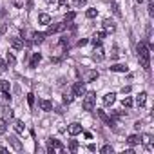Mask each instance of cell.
<instances>
[{
	"label": "cell",
	"mask_w": 154,
	"mask_h": 154,
	"mask_svg": "<svg viewBox=\"0 0 154 154\" xmlns=\"http://www.w3.org/2000/svg\"><path fill=\"white\" fill-rule=\"evenodd\" d=\"M138 60H140V65H141L145 71L150 69V49H149L143 42L138 44Z\"/></svg>",
	"instance_id": "obj_1"
},
{
	"label": "cell",
	"mask_w": 154,
	"mask_h": 154,
	"mask_svg": "<svg viewBox=\"0 0 154 154\" xmlns=\"http://www.w3.org/2000/svg\"><path fill=\"white\" fill-rule=\"evenodd\" d=\"M94 105H96V93H89L85 96V100H84V109L85 111H93Z\"/></svg>",
	"instance_id": "obj_2"
},
{
	"label": "cell",
	"mask_w": 154,
	"mask_h": 154,
	"mask_svg": "<svg viewBox=\"0 0 154 154\" xmlns=\"http://www.w3.org/2000/svg\"><path fill=\"white\" fill-rule=\"evenodd\" d=\"M63 150V145L58 141V140H54V138H49V145H47V152L49 154H54V150Z\"/></svg>",
	"instance_id": "obj_3"
},
{
	"label": "cell",
	"mask_w": 154,
	"mask_h": 154,
	"mask_svg": "<svg viewBox=\"0 0 154 154\" xmlns=\"http://www.w3.org/2000/svg\"><path fill=\"white\" fill-rule=\"evenodd\" d=\"M72 94L74 96H84L85 94V84L84 82H76L72 85Z\"/></svg>",
	"instance_id": "obj_4"
},
{
	"label": "cell",
	"mask_w": 154,
	"mask_h": 154,
	"mask_svg": "<svg viewBox=\"0 0 154 154\" xmlns=\"http://www.w3.org/2000/svg\"><path fill=\"white\" fill-rule=\"evenodd\" d=\"M9 44H11V47H13V49H17V51L24 49V42H22L18 36H9Z\"/></svg>",
	"instance_id": "obj_5"
},
{
	"label": "cell",
	"mask_w": 154,
	"mask_h": 154,
	"mask_svg": "<svg viewBox=\"0 0 154 154\" xmlns=\"http://www.w3.org/2000/svg\"><path fill=\"white\" fill-rule=\"evenodd\" d=\"M9 145H11V147H13L15 150H18V152H20V150L24 149V145L20 143V140H18L17 136H9Z\"/></svg>",
	"instance_id": "obj_6"
},
{
	"label": "cell",
	"mask_w": 154,
	"mask_h": 154,
	"mask_svg": "<svg viewBox=\"0 0 154 154\" xmlns=\"http://www.w3.org/2000/svg\"><path fill=\"white\" fill-rule=\"evenodd\" d=\"M65 27H67V24H54V26H49V29H47V33H45V35L58 33V31H62V29H65Z\"/></svg>",
	"instance_id": "obj_7"
},
{
	"label": "cell",
	"mask_w": 154,
	"mask_h": 154,
	"mask_svg": "<svg viewBox=\"0 0 154 154\" xmlns=\"http://www.w3.org/2000/svg\"><path fill=\"white\" fill-rule=\"evenodd\" d=\"M82 132V125L80 123H71L69 125V134L71 136H76V134H80Z\"/></svg>",
	"instance_id": "obj_8"
},
{
	"label": "cell",
	"mask_w": 154,
	"mask_h": 154,
	"mask_svg": "<svg viewBox=\"0 0 154 154\" xmlns=\"http://www.w3.org/2000/svg\"><path fill=\"white\" fill-rule=\"evenodd\" d=\"M93 53H94V54H93V58H94V60H98V62H100V60H103V56H105V54H103V49L100 47V44L94 47V51H93Z\"/></svg>",
	"instance_id": "obj_9"
},
{
	"label": "cell",
	"mask_w": 154,
	"mask_h": 154,
	"mask_svg": "<svg viewBox=\"0 0 154 154\" xmlns=\"http://www.w3.org/2000/svg\"><path fill=\"white\" fill-rule=\"evenodd\" d=\"M116 102V93H107L105 96H103V103L105 105H112Z\"/></svg>",
	"instance_id": "obj_10"
},
{
	"label": "cell",
	"mask_w": 154,
	"mask_h": 154,
	"mask_svg": "<svg viewBox=\"0 0 154 154\" xmlns=\"http://www.w3.org/2000/svg\"><path fill=\"white\" fill-rule=\"evenodd\" d=\"M38 105H40L42 111H51V109H53V103H51L49 100H44V98L38 100Z\"/></svg>",
	"instance_id": "obj_11"
},
{
	"label": "cell",
	"mask_w": 154,
	"mask_h": 154,
	"mask_svg": "<svg viewBox=\"0 0 154 154\" xmlns=\"http://www.w3.org/2000/svg\"><path fill=\"white\" fill-rule=\"evenodd\" d=\"M127 143L132 145V147H134V145H140V143H141V136H138V134H131V136L127 138Z\"/></svg>",
	"instance_id": "obj_12"
},
{
	"label": "cell",
	"mask_w": 154,
	"mask_h": 154,
	"mask_svg": "<svg viewBox=\"0 0 154 154\" xmlns=\"http://www.w3.org/2000/svg\"><path fill=\"white\" fill-rule=\"evenodd\" d=\"M102 26H103V29H105V31H111V33L116 29V27H114V22H112V20H109V18H105V20L102 22Z\"/></svg>",
	"instance_id": "obj_13"
},
{
	"label": "cell",
	"mask_w": 154,
	"mask_h": 154,
	"mask_svg": "<svg viewBox=\"0 0 154 154\" xmlns=\"http://www.w3.org/2000/svg\"><path fill=\"white\" fill-rule=\"evenodd\" d=\"M40 60H42V54H40V53H35V54H33V58H31V63H29V67H31V69H35V67L40 63Z\"/></svg>",
	"instance_id": "obj_14"
},
{
	"label": "cell",
	"mask_w": 154,
	"mask_h": 154,
	"mask_svg": "<svg viewBox=\"0 0 154 154\" xmlns=\"http://www.w3.org/2000/svg\"><path fill=\"white\" fill-rule=\"evenodd\" d=\"M145 102H147V93H140V94L136 96V103H138V107H143Z\"/></svg>",
	"instance_id": "obj_15"
},
{
	"label": "cell",
	"mask_w": 154,
	"mask_h": 154,
	"mask_svg": "<svg viewBox=\"0 0 154 154\" xmlns=\"http://www.w3.org/2000/svg\"><path fill=\"white\" fill-rule=\"evenodd\" d=\"M111 71H114V72H127V65H123V63H114V65L111 67Z\"/></svg>",
	"instance_id": "obj_16"
},
{
	"label": "cell",
	"mask_w": 154,
	"mask_h": 154,
	"mask_svg": "<svg viewBox=\"0 0 154 154\" xmlns=\"http://www.w3.org/2000/svg\"><path fill=\"white\" fill-rule=\"evenodd\" d=\"M96 112H98V116H100V118H102V120H103L107 125H114V122H112V120H111V118H109V116L103 112V111H98V109H96Z\"/></svg>",
	"instance_id": "obj_17"
},
{
	"label": "cell",
	"mask_w": 154,
	"mask_h": 154,
	"mask_svg": "<svg viewBox=\"0 0 154 154\" xmlns=\"http://www.w3.org/2000/svg\"><path fill=\"white\" fill-rule=\"evenodd\" d=\"M38 22L44 24V26H47V24L51 22V17H49L47 13H42V15H38Z\"/></svg>",
	"instance_id": "obj_18"
},
{
	"label": "cell",
	"mask_w": 154,
	"mask_h": 154,
	"mask_svg": "<svg viewBox=\"0 0 154 154\" xmlns=\"http://www.w3.org/2000/svg\"><path fill=\"white\" fill-rule=\"evenodd\" d=\"M31 36H33V42H35V44H40V42H44L45 33H33Z\"/></svg>",
	"instance_id": "obj_19"
},
{
	"label": "cell",
	"mask_w": 154,
	"mask_h": 154,
	"mask_svg": "<svg viewBox=\"0 0 154 154\" xmlns=\"http://www.w3.org/2000/svg\"><path fill=\"white\" fill-rule=\"evenodd\" d=\"M9 91V82L8 80H0V93H8Z\"/></svg>",
	"instance_id": "obj_20"
},
{
	"label": "cell",
	"mask_w": 154,
	"mask_h": 154,
	"mask_svg": "<svg viewBox=\"0 0 154 154\" xmlns=\"http://www.w3.org/2000/svg\"><path fill=\"white\" fill-rule=\"evenodd\" d=\"M13 127H15V131H17L18 134H22V132H24V122H20V120H17Z\"/></svg>",
	"instance_id": "obj_21"
},
{
	"label": "cell",
	"mask_w": 154,
	"mask_h": 154,
	"mask_svg": "<svg viewBox=\"0 0 154 154\" xmlns=\"http://www.w3.org/2000/svg\"><path fill=\"white\" fill-rule=\"evenodd\" d=\"M6 60H8V63H9V65H15V63H17V58H15V54H13V53H8V54H6Z\"/></svg>",
	"instance_id": "obj_22"
},
{
	"label": "cell",
	"mask_w": 154,
	"mask_h": 154,
	"mask_svg": "<svg viewBox=\"0 0 154 154\" xmlns=\"http://www.w3.org/2000/svg\"><path fill=\"white\" fill-rule=\"evenodd\" d=\"M69 150H71V152H76V150H78V141H76V140H71V141H69Z\"/></svg>",
	"instance_id": "obj_23"
},
{
	"label": "cell",
	"mask_w": 154,
	"mask_h": 154,
	"mask_svg": "<svg viewBox=\"0 0 154 154\" xmlns=\"http://www.w3.org/2000/svg\"><path fill=\"white\" fill-rule=\"evenodd\" d=\"M87 18H96L98 17V9H87Z\"/></svg>",
	"instance_id": "obj_24"
},
{
	"label": "cell",
	"mask_w": 154,
	"mask_h": 154,
	"mask_svg": "<svg viewBox=\"0 0 154 154\" xmlns=\"http://www.w3.org/2000/svg\"><path fill=\"white\" fill-rule=\"evenodd\" d=\"M111 8H112V13H114L116 17H122V13H120V8H118V4H116V2H112V4H111Z\"/></svg>",
	"instance_id": "obj_25"
},
{
	"label": "cell",
	"mask_w": 154,
	"mask_h": 154,
	"mask_svg": "<svg viewBox=\"0 0 154 154\" xmlns=\"http://www.w3.org/2000/svg\"><path fill=\"white\" fill-rule=\"evenodd\" d=\"M11 118H13V111L6 107V109H4V120H11Z\"/></svg>",
	"instance_id": "obj_26"
},
{
	"label": "cell",
	"mask_w": 154,
	"mask_h": 154,
	"mask_svg": "<svg viewBox=\"0 0 154 154\" xmlns=\"http://www.w3.org/2000/svg\"><path fill=\"white\" fill-rule=\"evenodd\" d=\"M123 107H132V98L131 96H127V98H123Z\"/></svg>",
	"instance_id": "obj_27"
},
{
	"label": "cell",
	"mask_w": 154,
	"mask_h": 154,
	"mask_svg": "<svg viewBox=\"0 0 154 154\" xmlns=\"http://www.w3.org/2000/svg\"><path fill=\"white\" fill-rule=\"evenodd\" d=\"M100 152H102V154H109V152H111V154H112V147H111V145H103V147H102V150H100Z\"/></svg>",
	"instance_id": "obj_28"
},
{
	"label": "cell",
	"mask_w": 154,
	"mask_h": 154,
	"mask_svg": "<svg viewBox=\"0 0 154 154\" xmlns=\"http://www.w3.org/2000/svg\"><path fill=\"white\" fill-rule=\"evenodd\" d=\"M8 131V125H6V120H0V134H4Z\"/></svg>",
	"instance_id": "obj_29"
},
{
	"label": "cell",
	"mask_w": 154,
	"mask_h": 154,
	"mask_svg": "<svg viewBox=\"0 0 154 154\" xmlns=\"http://www.w3.org/2000/svg\"><path fill=\"white\" fill-rule=\"evenodd\" d=\"M72 4H74L76 8H82V6L87 4V0H72Z\"/></svg>",
	"instance_id": "obj_30"
},
{
	"label": "cell",
	"mask_w": 154,
	"mask_h": 154,
	"mask_svg": "<svg viewBox=\"0 0 154 154\" xmlns=\"http://www.w3.org/2000/svg\"><path fill=\"white\" fill-rule=\"evenodd\" d=\"M74 100V94H63V103H71Z\"/></svg>",
	"instance_id": "obj_31"
},
{
	"label": "cell",
	"mask_w": 154,
	"mask_h": 154,
	"mask_svg": "<svg viewBox=\"0 0 154 154\" xmlns=\"http://www.w3.org/2000/svg\"><path fill=\"white\" fill-rule=\"evenodd\" d=\"M6 71H8V62L0 60V72H6Z\"/></svg>",
	"instance_id": "obj_32"
},
{
	"label": "cell",
	"mask_w": 154,
	"mask_h": 154,
	"mask_svg": "<svg viewBox=\"0 0 154 154\" xmlns=\"http://www.w3.org/2000/svg\"><path fill=\"white\" fill-rule=\"evenodd\" d=\"M27 103H29V107H33V103H35V94L33 93L27 94Z\"/></svg>",
	"instance_id": "obj_33"
},
{
	"label": "cell",
	"mask_w": 154,
	"mask_h": 154,
	"mask_svg": "<svg viewBox=\"0 0 154 154\" xmlns=\"http://www.w3.org/2000/svg\"><path fill=\"white\" fill-rule=\"evenodd\" d=\"M94 78H98V72H96V71H91V72L87 74V80H94Z\"/></svg>",
	"instance_id": "obj_34"
},
{
	"label": "cell",
	"mask_w": 154,
	"mask_h": 154,
	"mask_svg": "<svg viewBox=\"0 0 154 154\" xmlns=\"http://www.w3.org/2000/svg\"><path fill=\"white\" fill-rule=\"evenodd\" d=\"M74 17H76V13H74V11H71V13H67V15H65V22H71V20L74 18Z\"/></svg>",
	"instance_id": "obj_35"
},
{
	"label": "cell",
	"mask_w": 154,
	"mask_h": 154,
	"mask_svg": "<svg viewBox=\"0 0 154 154\" xmlns=\"http://www.w3.org/2000/svg\"><path fill=\"white\" fill-rule=\"evenodd\" d=\"M149 15L154 17V4H152V2H149Z\"/></svg>",
	"instance_id": "obj_36"
},
{
	"label": "cell",
	"mask_w": 154,
	"mask_h": 154,
	"mask_svg": "<svg viewBox=\"0 0 154 154\" xmlns=\"http://www.w3.org/2000/svg\"><path fill=\"white\" fill-rule=\"evenodd\" d=\"M2 96H4V100H6V102H9V100H11V94H9V91H8V93H2Z\"/></svg>",
	"instance_id": "obj_37"
},
{
	"label": "cell",
	"mask_w": 154,
	"mask_h": 154,
	"mask_svg": "<svg viewBox=\"0 0 154 154\" xmlns=\"http://www.w3.org/2000/svg\"><path fill=\"white\" fill-rule=\"evenodd\" d=\"M85 44H87V40H85V38H82V40L78 42V45H80V47H82V45H85Z\"/></svg>",
	"instance_id": "obj_38"
},
{
	"label": "cell",
	"mask_w": 154,
	"mask_h": 154,
	"mask_svg": "<svg viewBox=\"0 0 154 154\" xmlns=\"http://www.w3.org/2000/svg\"><path fill=\"white\" fill-rule=\"evenodd\" d=\"M111 56H112V58H116V56H118V49H116V47L112 49V54H111Z\"/></svg>",
	"instance_id": "obj_39"
},
{
	"label": "cell",
	"mask_w": 154,
	"mask_h": 154,
	"mask_svg": "<svg viewBox=\"0 0 154 154\" xmlns=\"http://www.w3.org/2000/svg\"><path fill=\"white\" fill-rule=\"evenodd\" d=\"M0 152H2V154H6V152H8V149H6V147H0Z\"/></svg>",
	"instance_id": "obj_40"
},
{
	"label": "cell",
	"mask_w": 154,
	"mask_h": 154,
	"mask_svg": "<svg viewBox=\"0 0 154 154\" xmlns=\"http://www.w3.org/2000/svg\"><path fill=\"white\" fill-rule=\"evenodd\" d=\"M58 4L60 6H65V0H58Z\"/></svg>",
	"instance_id": "obj_41"
},
{
	"label": "cell",
	"mask_w": 154,
	"mask_h": 154,
	"mask_svg": "<svg viewBox=\"0 0 154 154\" xmlns=\"http://www.w3.org/2000/svg\"><path fill=\"white\" fill-rule=\"evenodd\" d=\"M138 2H143V0H138Z\"/></svg>",
	"instance_id": "obj_42"
},
{
	"label": "cell",
	"mask_w": 154,
	"mask_h": 154,
	"mask_svg": "<svg viewBox=\"0 0 154 154\" xmlns=\"http://www.w3.org/2000/svg\"><path fill=\"white\" fill-rule=\"evenodd\" d=\"M47 2H49V0H47Z\"/></svg>",
	"instance_id": "obj_43"
}]
</instances>
